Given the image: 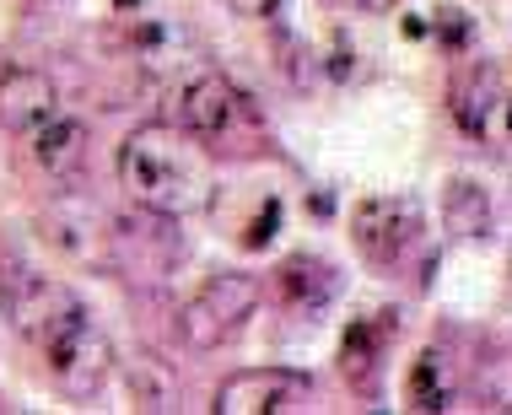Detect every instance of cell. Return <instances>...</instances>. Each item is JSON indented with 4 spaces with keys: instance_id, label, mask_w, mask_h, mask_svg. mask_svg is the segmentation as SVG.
I'll list each match as a JSON object with an SVG mask.
<instances>
[{
    "instance_id": "cell-6",
    "label": "cell",
    "mask_w": 512,
    "mask_h": 415,
    "mask_svg": "<svg viewBox=\"0 0 512 415\" xmlns=\"http://www.w3.org/2000/svg\"><path fill=\"white\" fill-rule=\"evenodd\" d=\"M351 238L372 265H394L405 248L421 238V200L415 195H372L356 205L351 216Z\"/></svg>"
},
{
    "instance_id": "cell-18",
    "label": "cell",
    "mask_w": 512,
    "mask_h": 415,
    "mask_svg": "<svg viewBox=\"0 0 512 415\" xmlns=\"http://www.w3.org/2000/svg\"><path fill=\"white\" fill-rule=\"evenodd\" d=\"M238 17H270V11H281V0H227Z\"/></svg>"
},
{
    "instance_id": "cell-1",
    "label": "cell",
    "mask_w": 512,
    "mask_h": 415,
    "mask_svg": "<svg viewBox=\"0 0 512 415\" xmlns=\"http://www.w3.org/2000/svg\"><path fill=\"white\" fill-rule=\"evenodd\" d=\"M119 189L146 216L184 221L211 211L216 200V151H205L178 124H141L119 146Z\"/></svg>"
},
{
    "instance_id": "cell-3",
    "label": "cell",
    "mask_w": 512,
    "mask_h": 415,
    "mask_svg": "<svg viewBox=\"0 0 512 415\" xmlns=\"http://www.w3.org/2000/svg\"><path fill=\"white\" fill-rule=\"evenodd\" d=\"M259 297H265V286H259L254 275H238V270L211 275V281L178 308V335L195 345V351H216V345H227L248 318H254Z\"/></svg>"
},
{
    "instance_id": "cell-20",
    "label": "cell",
    "mask_w": 512,
    "mask_h": 415,
    "mask_svg": "<svg viewBox=\"0 0 512 415\" xmlns=\"http://www.w3.org/2000/svg\"><path fill=\"white\" fill-rule=\"evenodd\" d=\"M114 6H119V11H130V6H141V0H114Z\"/></svg>"
},
{
    "instance_id": "cell-14",
    "label": "cell",
    "mask_w": 512,
    "mask_h": 415,
    "mask_svg": "<svg viewBox=\"0 0 512 415\" xmlns=\"http://www.w3.org/2000/svg\"><path fill=\"white\" fill-rule=\"evenodd\" d=\"M378 351H383V329L367 324V318H356V324L345 329L340 367H345V378H351L362 394H378Z\"/></svg>"
},
{
    "instance_id": "cell-15",
    "label": "cell",
    "mask_w": 512,
    "mask_h": 415,
    "mask_svg": "<svg viewBox=\"0 0 512 415\" xmlns=\"http://www.w3.org/2000/svg\"><path fill=\"white\" fill-rule=\"evenodd\" d=\"M410 399H415V410H442L448 405V383H442V362L432 351L415 362V372H410Z\"/></svg>"
},
{
    "instance_id": "cell-12",
    "label": "cell",
    "mask_w": 512,
    "mask_h": 415,
    "mask_svg": "<svg viewBox=\"0 0 512 415\" xmlns=\"http://www.w3.org/2000/svg\"><path fill=\"white\" fill-rule=\"evenodd\" d=\"M275 292L292 302L297 313H313V308H324V302L340 292V270L329 265V259H313V254L286 259L281 275H275Z\"/></svg>"
},
{
    "instance_id": "cell-17",
    "label": "cell",
    "mask_w": 512,
    "mask_h": 415,
    "mask_svg": "<svg viewBox=\"0 0 512 415\" xmlns=\"http://www.w3.org/2000/svg\"><path fill=\"white\" fill-rule=\"evenodd\" d=\"M437 38H442V44H453V49H464L469 44V17H464V11H442Z\"/></svg>"
},
{
    "instance_id": "cell-16",
    "label": "cell",
    "mask_w": 512,
    "mask_h": 415,
    "mask_svg": "<svg viewBox=\"0 0 512 415\" xmlns=\"http://www.w3.org/2000/svg\"><path fill=\"white\" fill-rule=\"evenodd\" d=\"M275 227H281V200H270L265 211L254 216V227H248V238H243V243H248V248H265V243L275 238Z\"/></svg>"
},
{
    "instance_id": "cell-5",
    "label": "cell",
    "mask_w": 512,
    "mask_h": 415,
    "mask_svg": "<svg viewBox=\"0 0 512 415\" xmlns=\"http://www.w3.org/2000/svg\"><path fill=\"white\" fill-rule=\"evenodd\" d=\"M216 415H292L313 410V378L292 367H248L216 389Z\"/></svg>"
},
{
    "instance_id": "cell-7",
    "label": "cell",
    "mask_w": 512,
    "mask_h": 415,
    "mask_svg": "<svg viewBox=\"0 0 512 415\" xmlns=\"http://www.w3.org/2000/svg\"><path fill=\"white\" fill-rule=\"evenodd\" d=\"M76 318H87V308H81V297L65 281H54V275H27L17 292H11V324H17L22 340L49 345L60 329H71Z\"/></svg>"
},
{
    "instance_id": "cell-19",
    "label": "cell",
    "mask_w": 512,
    "mask_h": 415,
    "mask_svg": "<svg viewBox=\"0 0 512 415\" xmlns=\"http://www.w3.org/2000/svg\"><path fill=\"white\" fill-rule=\"evenodd\" d=\"M356 6H362V11H394L399 0H356Z\"/></svg>"
},
{
    "instance_id": "cell-2",
    "label": "cell",
    "mask_w": 512,
    "mask_h": 415,
    "mask_svg": "<svg viewBox=\"0 0 512 415\" xmlns=\"http://www.w3.org/2000/svg\"><path fill=\"white\" fill-rule=\"evenodd\" d=\"M184 130L195 135L205 151H227V157H254V151H265L259 103L221 71H205L184 87Z\"/></svg>"
},
{
    "instance_id": "cell-4",
    "label": "cell",
    "mask_w": 512,
    "mask_h": 415,
    "mask_svg": "<svg viewBox=\"0 0 512 415\" xmlns=\"http://www.w3.org/2000/svg\"><path fill=\"white\" fill-rule=\"evenodd\" d=\"M44 356H49V378H54V389H60L65 399H76V405H87V399H98L103 394V383L114 378V345H108L103 329H92L87 318H76L71 329H60L49 345H44Z\"/></svg>"
},
{
    "instance_id": "cell-8",
    "label": "cell",
    "mask_w": 512,
    "mask_h": 415,
    "mask_svg": "<svg viewBox=\"0 0 512 415\" xmlns=\"http://www.w3.org/2000/svg\"><path fill=\"white\" fill-rule=\"evenodd\" d=\"M448 108L453 119H459L464 135H475V141H486V130L502 141V124H507V71L496 60H480L469 65L464 76H453V92H448Z\"/></svg>"
},
{
    "instance_id": "cell-11",
    "label": "cell",
    "mask_w": 512,
    "mask_h": 415,
    "mask_svg": "<svg viewBox=\"0 0 512 415\" xmlns=\"http://www.w3.org/2000/svg\"><path fill=\"white\" fill-rule=\"evenodd\" d=\"M33 157H38V168L54 173V178H71L87 168V124H76V119H44L33 130Z\"/></svg>"
},
{
    "instance_id": "cell-21",
    "label": "cell",
    "mask_w": 512,
    "mask_h": 415,
    "mask_svg": "<svg viewBox=\"0 0 512 415\" xmlns=\"http://www.w3.org/2000/svg\"><path fill=\"white\" fill-rule=\"evenodd\" d=\"M0 313H6V292H0Z\"/></svg>"
},
{
    "instance_id": "cell-10",
    "label": "cell",
    "mask_w": 512,
    "mask_h": 415,
    "mask_svg": "<svg viewBox=\"0 0 512 415\" xmlns=\"http://www.w3.org/2000/svg\"><path fill=\"white\" fill-rule=\"evenodd\" d=\"M491 221H496V205L480 178H448L442 184V227L453 238H486Z\"/></svg>"
},
{
    "instance_id": "cell-13",
    "label": "cell",
    "mask_w": 512,
    "mask_h": 415,
    "mask_svg": "<svg viewBox=\"0 0 512 415\" xmlns=\"http://www.w3.org/2000/svg\"><path fill=\"white\" fill-rule=\"evenodd\" d=\"M124 383H130L135 405L162 415V410H178V399H184V383H178V372L162 362L157 351H135L130 362H124Z\"/></svg>"
},
{
    "instance_id": "cell-9",
    "label": "cell",
    "mask_w": 512,
    "mask_h": 415,
    "mask_svg": "<svg viewBox=\"0 0 512 415\" xmlns=\"http://www.w3.org/2000/svg\"><path fill=\"white\" fill-rule=\"evenodd\" d=\"M60 114V87L44 76V71H27V65H17V71L0 76V130L11 135H33L44 119Z\"/></svg>"
}]
</instances>
